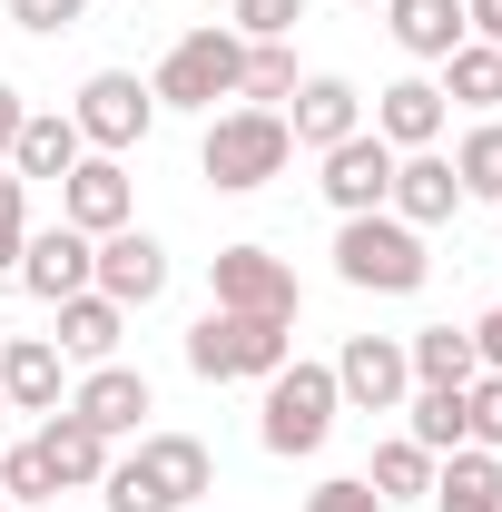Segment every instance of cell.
<instances>
[{
	"instance_id": "obj_9",
	"label": "cell",
	"mask_w": 502,
	"mask_h": 512,
	"mask_svg": "<svg viewBox=\"0 0 502 512\" xmlns=\"http://www.w3.org/2000/svg\"><path fill=\"white\" fill-rule=\"evenodd\" d=\"M335 394H345V404H365V414H394V404L414 394L404 345H394V335H345V355H335Z\"/></svg>"
},
{
	"instance_id": "obj_30",
	"label": "cell",
	"mask_w": 502,
	"mask_h": 512,
	"mask_svg": "<svg viewBox=\"0 0 502 512\" xmlns=\"http://www.w3.org/2000/svg\"><path fill=\"white\" fill-rule=\"evenodd\" d=\"M0 493H10V503L30 512V503H50V493H60V483H50V463H40V444H10L0 453Z\"/></svg>"
},
{
	"instance_id": "obj_5",
	"label": "cell",
	"mask_w": 502,
	"mask_h": 512,
	"mask_svg": "<svg viewBox=\"0 0 502 512\" xmlns=\"http://www.w3.org/2000/svg\"><path fill=\"white\" fill-rule=\"evenodd\" d=\"M237 79H247V40L207 20V30H188V40L158 60L148 99H158V109H217V99H237Z\"/></svg>"
},
{
	"instance_id": "obj_10",
	"label": "cell",
	"mask_w": 502,
	"mask_h": 512,
	"mask_svg": "<svg viewBox=\"0 0 502 512\" xmlns=\"http://www.w3.org/2000/svg\"><path fill=\"white\" fill-rule=\"evenodd\" d=\"M384 188H394V148H384L375 128H355V138L325 148V197H335V217H375Z\"/></svg>"
},
{
	"instance_id": "obj_13",
	"label": "cell",
	"mask_w": 502,
	"mask_h": 512,
	"mask_svg": "<svg viewBox=\"0 0 502 512\" xmlns=\"http://www.w3.org/2000/svg\"><path fill=\"white\" fill-rule=\"evenodd\" d=\"M355 128H365L355 79H335V69H325V79H296V109H286V138H296V148L325 158V148H335V138H355Z\"/></svg>"
},
{
	"instance_id": "obj_15",
	"label": "cell",
	"mask_w": 502,
	"mask_h": 512,
	"mask_svg": "<svg viewBox=\"0 0 502 512\" xmlns=\"http://www.w3.org/2000/svg\"><path fill=\"white\" fill-rule=\"evenodd\" d=\"M79 158H89V138H79V119H69V109H30V119H20V138H10V178H20V188H30V178H50V188H60Z\"/></svg>"
},
{
	"instance_id": "obj_21",
	"label": "cell",
	"mask_w": 502,
	"mask_h": 512,
	"mask_svg": "<svg viewBox=\"0 0 502 512\" xmlns=\"http://www.w3.org/2000/svg\"><path fill=\"white\" fill-rule=\"evenodd\" d=\"M384 30L404 60H453L473 30H463V0H384Z\"/></svg>"
},
{
	"instance_id": "obj_19",
	"label": "cell",
	"mask_w": 502,
	"mask_h": 512,
	"mask_svg": "<svg viewBox=\"0 0 502 512\" xmlns=\"http://www.w3.org/2000/svg\"><path fill=\"white\" fill-rule=\"evenodd\" d=\"M50 316H60V335H50V345H60V355H79V365H109V355H119V335H128V306H109L99 286L60 296Z\"/></svg>"
},
{
	"instance_id": "obj_33",
	"label": "cell",
	"mask_w": 502,
	"mask_h": 512,
	"mask_svg": "<svg viewBox=\"0 0 502 512\" xmlns=\"http://www.w3.org/2000/svg\"><path fill=\"white\" fill-rule=\"evenodd\" d=\"M306 512H384V493L365 483V473H335V483H315Z\"/></svg>"
},
{
	"instance_id": "obj_20",
	"label": "cell",
	"mask_w": 502,
	"mask_h": 512,
	"mask_svg": "<svg viewBox=\"0 0 502 512\" xmlns=\"http://www.w3.org/2000/svg\"><path fill=\"white\" fill-rule=\"evenodd\" d=\"M40 463H50V483H60V493H79V483H99V473H109V434H99V424H89V414H50V424H40Z\"/></svg>"
},
{
	"instance_id": "obj_7",
	"label": "cell",
	"mask_w": 502,
	"mask_h": 512,
	"mask_svg": "<svg viewBox=\"0 0 502 512\" xmlns=\"http://www.w3.org/2000/svg\"><path fill=\"white\" fill-rule=\"evenodd\" d=\"M69 119H79V138H89L99 158H119V148H138V138H148L158 99H148V89H138L128 69H89V79H79V109H69Z\"/></svg>"
},
{
	"instance_id": "obj_26",
	"label": "cell",
	"mask_w": 502,
	"mask_h": 512,
	"mask_svg": "<svg viewBox=\"0 0 502 512\" xmlns=\"http://www.w3.org/2000/svg\"><path fill=\"white\" fill-rule=\"evenodd\" d=\"M443 99H463V109H493L502 99V50L493 40H463V50L443 60Z\"/></svg>"
},
{
	"instance_id": "obj_39",
	"label": "cell",
	"mask_w": 502,
	"mask_h": 512,
	"mask_svg": "<svg viewBox=\"0 0 502 512\" xmlns=\"http://www.w3.org/2000/svg\"><path fill=\"white\" fill-rule=\"evenodd\" d=\"M20 119H30V109H20V89L0 79V168H10V138H20Z\"/></svg>"
},
{
	"instance_id": "obj_28",
	"label": "cell",
	"mask_w": 502,
	"mask_h": 512,
	"mask_svg": "<svg viewBox=\"0 0 502 512\" xmlns=\"http://www.w3.org/2000/svg\"><path fill=\"white\" fill-rule=\"evenodd\" d=\"M365 483H375L384 503H404V493H434V453H424V444H375V473H365Z\"/></svg>"
},
{
	"instance_id": "obj_36",
	"label": "cell",
	"mask_w": 502,
	"mask_h": 512,
	"mask_svg": "<svg viewBox=\"0 0 502 512\" xmlns=\"http://www.w3.org/2000/svg\"><path fill=\"white\" fill-rule=\"evenodd\" d=\"M79 10H89V0H10V20H20V30H40V40H50V30H69Z\"/></svg>"
},
{
	"instance_id": "obj_29",
	"label": "cell",
	"mask_w": 502,
	"mask_h": 512,
	"mask_svg": "<svg viewBox=\"0 0 502 512\" xmlns=\"http://www.w3.org/2000/svg\"><path fill=\"white\" fill-rule=\"evenodd\" d=\"M237 99H296V50L286 40H247V79H237Z\"/></svg>"
},
{
	"instance_id": "obj_44",
	"label": "cell",
	"mask_w": 502,
	"mask_h": 512,
	"mask_svg": "<svg viewBox=\"0 0 502 512\" xmlns=\"http://www.w3.org/2000/svg\"><path fill=\"white\" fill-rule=\"evenodd\" d=\"M0 335H10V325H0Z\"/></svg>"
},
{
	"instance_id": "obj_17",
	"label": "cell",
	"mask_w": 502,
	"mask_h": 512,
	"mask_svg": "<svg viewBox=\"0 0 502 512\" xmlns=\"http://www.w3.org/2000/svg\"><path fill=\"white\" fill-rule=\"evenodd\" d=\"M0 404L10 414H60V345L50 335H0Z\"/></svg>"
},
{
	"instance_id": "obj_25",
	"label": "cell",
	"mask_w": 502,
	"mask_h": 512,
	"mask_svg": "<svg viewBox=\"0 0 502 512\" xmlns=\"http://www.w3.org/2000/svg\"><path fill=\"white\" fill-rule=\"evenodd\" d=\"M404 365H414V384H473L483 375L473 325H424V335H404Z\"/></svg>"
},
{
	"instance_id": "obj_22",
	"label": "cell",
	"mask_w": 502,
	"mask_h": 512,
	"mask_svg": "<svg viewBox=\"0 0 502 512\" xmlns=\"http://www.w3.org/2000/svg\"><path fill=\"white\" fill-rule=\"evenodd\" d=\"M69 414H89L99 434H138V414H148V375H128V365H89V384L69 394Z\"/></svg>"
},
{
	"instance_id": "obj_42",
	"label": "cell",
	"mask_w": 502,
	"mask_h": 512,
	"mask_svg": "<svg viewBox=\"0 0 502 512\" xmlns=\"http://www.w3.org/2000/svg\"><path fill=\"white\" fill-rule=\"evenodd\" d=\"M0 424H10V404H0Z\"/></svg>"
},
{
	"instance_id": "obj_12",
	"label": "cell",
	"mask_w": 502,
	"mask_h": 512,
	"mask_svg": "<svg viewBox=\"0 0 502 512\" xmlns=\"http://www.w3.org/2000/svg\"><path fill=\"white\" fill-rule=\"evenodd\" d=\"M89 266H99V237H79V227H40V237H20V286L40 296V306H60V296H79L89 286Z\"/></svg>"
},
{
	"instance_id": "obj_18",
	"label": "cell",
	"mask_w": 502,
	"mask_h": 512,
	"mask_svg": "<svg viewBox=\"0 0 502 512\" xmlns=\"http://www.w3.org/2000/svg\"><path fill=\"white\" fill-rule=\"evenodd\" d=\"M375 138L394 148V158L434 148V138H443V89H434V79H394V89H375Z\"/></svg>"
},
{
	"instance_id": "obj_34",
	"label": "cell",
	"mask_w": 502,
	"mask_h": 512,
	"mask_svg": "<svg viewBox=\"0 0 502 512\" xmlns=\"http://www.w3.org/2000/svg\"><path fill=\"white\" fill-rule=\"evenodd\" d=\"M20 178H10V168H0V266H20V237H30V207H20Z\"/></svg>"
},
{
	"instance_id": "obj_16",
	"label": "cell",
	"mask_w": 502,
	"mask_h": 512,
	"mask_svg": "<svg viewBox=\"0 0 502 512\" xmlns=\"http://www.w3.org/2000/svg\"><path fill=\"white\" fill-rule=\"evenodd\" d=\"M384 207H394L404 227H443V217L463 207V178H453V158H434V148L394 158V188H384Z\"/></svg>"
},
{
	"instance_id": "obj_14",
	"label": "cell",
	"mask_w": 502,
	"mask_h": 512,
	"mask_svg": "<svg viewBox=\"0 0 502 512\" xmlns=\"http://www.w3.org/2000/svg\"><path fill=\"white\" fill-rule=\"evenodd\" d=\"M60 217L79 227V237H119L128 227V168L119 158H79L60 178Z\"/></svg>"
},
{
	"instance_id": "obj_4",
	"label": "cell",
	"mask_w": 502,
	"mask_h": 512,
	"mask_svg": "<svg viewBox=\"0 0 502 512\" xmlns=\"http://www.w3.org/2000/svg\"><path fill=\"white\" fill-rule=\"evenodd\" d=\"M335 404H345V394H335V365H296V355H286V365L266 375V424H256L266 453H286V463H296V453H325Z\"/></svg>"
},
{
	"instance_id": "obj_8",
	"label": "cell",
	"mask_w": 502,
	"mask_h": 512,
	"mask_svg": "<svg viewBox=\"0 0 502 512\" xmlns=\"http://www.w3.org/2000/svg\"><path fill=\"white\" fill-rule=\"evenodd\" d=\"M89 286H99L109 306H158V296H168V247H158L148 227H119V237H99Z\"/></svg>"
},
{
	"instance_id": "obj_37",
	"label": "cell",
	"mask_w": 502,
	"mask_h": 512,
	"mask_svg": "<svg viewBox=\"0 0 502 512\" xmlns=\"http://www.w3.org/2000/svg\"><path fill=\"white\" fill-rule=\"evenodd\" d=\"M463 30H473V40H493V50H502V0H463Z\"/></svg>"
},
{
	"instance_id": "obj_1",
	"label": "cell",
	"mask_w": 502,
	"mask_h": 512,
	"mask_svg": "<svg viewBox=\"0 0 502 512\" xmlns=\"http://www.w3.org/2000/svg\"><path fill=\"white\" fill-rule=\"evenodd\" d=\"M335 276H345V286H365V296H414V286L434 276L424 227H404L394 207H375V217H345V227H335Z\"/></svg>"
},
{
	"instance_id": "obj_2",
	"label": "cell",
	"mask_w": 502,
	"mask_h": 512,
	"mask_svg": "<svg viewBox=\"0 0 502 512\" xmlns=\"http://www.w3.org/2000/svg\"><path fill=\"white\" fill-rule=\"evenodd\" d=\"M286 158H296V138H286V119H276V109H227V119H207V138H197L207 188H227V197H247V188H266V178H286Z\"/></svg>"
},
{
	"instance_id": "obj_23",
	"label": "cell",
	"mask_w": 502,
	"mask_h": 512,
	"mask_svg": "<svg viewBox=\"0 0 502 512\" xmlns=\"http://www.w3.org/2000/svg\"><path fill=\"white\" fill-rule=\"evenodd\" d=\"M434 512H502V463H493L483 444L443 453V473H434Z\"/></svg>"
},
{
	"instance_id": "obj_31",
	"label": "cell",
	"mask_w": 502,
	"mask_h": 512,
	"mask_svg": "<svg viewBox=\"0 0 502 512\" xmlns=\"http://www.w3.org/2000/svg\"><path fill=\"white\" fill-rule=\"evenodd\" d=\"M306 20V0H227V30L237 40H286Z\"/></svg>"
},
{
	"instance_id": "obj_40",
	"label": "cell",
	"mask_w": 502,
	"mask_h": 512,
	"mask_svg": "<svg viewBox=\"0 0 502 512\" xmlns=\"http://www.w3.org/2000/svg\"><path fill=\"white\" fill-rule=\"evenodd\" d=\"M30 512H60V503H30Z\"/></svg>"
},
{
	"instance_id": "obj_43",
	"label": "cell",
	"mask_w": 502,
	"mask_h": 512,
	"mask_svg": "<svg viewBox=\"0 0 502 512\" xmlns=\"http://www.w3.org/2000/svg\"><path fill=\"white\" fill-rule=\"evenodd\" d=\"M0 512H10V493H0Z\"/></svg>"
},
{
	"instance_id": "obj_32",
	"label": "cell",
	"mask_w": 502,
	"mask_h": 512,
	"mask_svg": "<svg viewBox=\"0 0 502 512\" xmlns=\"http://www.w3.org/2000/svg\"><path fill=\"white\" fill-rule=\"evenodd\" d=\"M463 414H473V444L502 453V375H473V384H463Z\"/></svg>"
},
{
	"instance_id": "obj_3",
	"label": "cell",
	"mask_w": 502,
	"mask_h": 512,
	"mask_svg": "<svg viewBox=\"0 0 502 512\" xmlns=\"http://www.w3.org/2000/svg\"><path fill=\"white\" fill-rule=\"evenodd\" d=\"M286 355H296V335L276 316H227V306H207V316L188 325V365L207 384H266Z\"/></svg>"
},
{
	"instance_id": "obj_35",
	"label": "cell",
	"mask_w": 502,
	"mask_h": 512,
	"mask_svg": "<svg viewBox=\"0 0 502 512\" xmlns=\"http://www.w3.org/2000/svg\"><path fill=\"white\" fill-rule=\"evenodd\" d=\"M99 483H109V512H178V503H158V493L138 483V463H109Z\"/></svg>"
},
{
	"instance_id": "obj_38",
	"label": "cell",
	"mask_w": 502,
	"mask_h": 512,
	"mask_svg": "<svg viewBox=\"0 0 502 512\" xmlns=\"http://www.w3.org/2000/svg\"><path fill=\"white\" fill-rule=\"evenodd\" d=\"M473 355H483V375H502V306L473 325Z\"/></svg>"
},
{
	"instance_id": "obj_41",
	"label": "cell",
	"mask_w": 502,
	"mask_h": 512,
	"mask_svg": "<svg viewBox=\"0 0 502 512\" xmlns=\"http://www.w3.org/2000/svg\"><path fill=\"white\" fill-rule=\"evenodd\" d=\"M355 10H375V0H355Z\"/></svg>"
},
{
	"instance_id": "obj_24",
	"label": "cell",
	"mask_w": 502,
	"mask_h": 512,
	"mask_svg": "<svg viewBox=\"0 0 502 512\" xmlns=\"http://www.w3.org/2000/svg\"><path fill=\"white\" fill-rule=\"evenodd\" d=\"M404 414H414V434H404V444H424V453H463V444H473L463 384H414V394H404Z\"/></svg>"
},
{
	"instance_id": "obj_11",
	"label": "cell",
	"mask_w": 502,
	"mask_h": 512,
	"mask_svg": "<svg viewBox=\"0 0 502 512\" xmlns=\"http://www.w3.org/2000/svg\"><path fill=\"white\" fill-rule=\"evenodd\" d=\"M128 463H138V483H148L158 503H178V512H188L197 493H217V453L197 444V434H138Z\"/></svg>"
},
{
	"instance_id": "obj_6",
	"label": "cell",
	"mask_w": 502,
	"mask_h": 512,
	"mask_svg": "<svg viewBox=\"0 0 502 512\" xmlns=\"http://www.w3.org/2000/svg\"><path fill=\"white\" fill-rule=\"evenodd\" d=\"M207 286H217V306H227V316H276V325H296V266H286V256H266V247H217Z\"/></svg>"
},
{
	"instance_id": "obj_27",
	"label": "cell",
	"mask_w": 502,
	"mask_h": 512,
	"mask_svg": "<svg viewBox=\"0 0 502 512\" xmlns=\"http://www.w3.org/2000/svg\"><path fill=\"white\" fill-rule=\"evenodd\" d=\"M453 178H463V197H493L502 207V119H483L463 148H453Z\"/></svg>"
}]
</instances>
